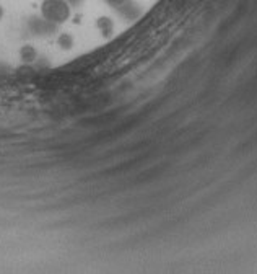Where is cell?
Returning a JSON list of instances; mask_svg holds the SVG:
<instances>
[{
	"instance_id": "7",
	"label": "cell",
	"mask_w": 257,
	"mask_h": 274,
	"mask_svg": "<svg viewBox=\"0 0 257 274\" xmlns=\"http://www.w3.org/2000/svg\"><path fill=\"white\" fill-rule=\"evenodd\" d=\"M127 2H128V0H106V3H109L111 7L116 8V10H118L119 7H122V5L127 3Z\"/></svg>"
},
{
	"instance_id": "9",
	"label": "cell",
	"mask_w": 257,
	"mask_h": 274,
	"mask_svg": "<svg viewBox=\"0 0 257 274\" xmlns=\"http://www.w3.org/2000/svg\"><path fill=\"white\" fill-rule=\"evenodd\" d=\"M3 13H5V11H3V7H2V5H0V20L3 18Z\"/></svg>"
},
{
	"instance_id": "2",
	"label": "cell",
	"mask_w": 257,
	"mask_h": 274,
	"mask_svg": "<svg viewBox=\"0 0 257 274\" xmlns=\"http://www.w3.org/2000/svg\"><path fill=\"white\" fill-rule=\"evenodd\" d=\"M57 26L59 25L43 18V16H31L28 20V30L34 36H51V34L57 33Z\"/></svg>"
},
{
	"instance_id": "4",
	"label": "cell",
	"mask_w": 257,
	"mask_h": 274,
	"mask_svg": "<svg viewBox=\"0 0 257 274\" xmlns=\"http://www.w3.org/2000/svg\"><path fill=\"white\" fill-rule=\"evenodd\" d=\"M20 59L25 62V64L36 62L38 61V51H36V48H34V46H31V44L21 46V49H20Z\"/></svg>"
},
{
	"instance_id": "8",
	"label": "cell",
	"mask_w": 257,
	"mask_h": 274,
	"mask_svg": "<svg viewBox=\"0 0 257 274\" xmlns=\"http://www.w3.org/2000/svg\"><path fill=\"white\" fill-rule=\"evenodd\" d=\"M67 3H68L72 8H80L81 3H83V0H67Z\"/></svg>"
},
{
	"instance_id": "6",
	"label": "cell",
	"mask_w": 257,
	"mask_h": 274,
	"mask_svg": "<svg viewBox=\"0 0 257 274\" xmlns=\"http://www.w3.org/2000/svg\"><path fill=\"white\" fill-rule=\"evenodd\" d=\"M57 44H59L62 49H70V48L73 46V38H72V34H68V33H61L59 36H57Z\"/></svg>"
},
{
	"instance_id": "3",
	"label": "cell",
	"mask_w": 257,
	"mask_h": 274,
	"mask_svg": "<svg viewBox=\"0 0 257 274\" xmlns=\"http://www.w3.org/2000/svg\"><path fill=\"white\" fill-rule=\"evenodd\" d=\"M119 13L124 16L126 20H135L137 16L140 15V8H138V5L135 2H132V0H128L127 3H124L122 7L118 8Z\"/></svg>"
},
{
	"instance_id": "1",
	"label": "cell",
	"mask_w": 257,
	"mask_h": 274,
	"mask_svg": "<svg viewBox=\"0 0 257 274\" xmlns=\"http://www.w3.org/2000/svg\"><path fill=\"white\" fill-rule=\"evenodd\" d=\"M70 15L72 7L67 3V0H43L41 3V16L56 25H62L70 20Z\"/></svg>"
},
{
	"instance_id": "5",
	"label": "cell",
	"mask_w": 257,
	"mask_h": 274,
	"mask_svg": "<svg viewBox=\"0 0 257 274\" xmlns=\"http://www.w3.org/2000/svg\"><path fill=\"white\" fill-rule=\"evenodd\" d=\"M96 26L101 30V33L104 34V36H111L113 31H114V23H113V20L109 18V16H101V18H98Z\"/></svg>"
}]
</instances>
